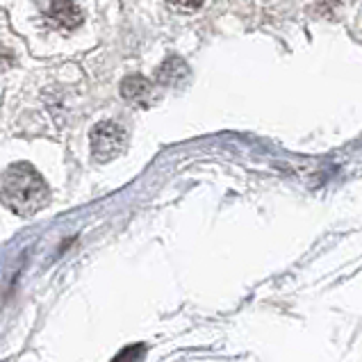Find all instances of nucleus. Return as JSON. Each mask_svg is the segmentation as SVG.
Masks as SVG:
<instances>
[{
    "instance_id": "1",
    "label": "nucleus",
    "mask_w": 362,
    "mask_h": 362,
    "mask_svg": "<svg viewBox=\"0 0 362 362\" xmlns=\"http://www.w3.org/2000/svg\"><path fill=\"white\" fill-rule=\"evenodd\" d=\"M50 189L35 167L28 162L12 164L0 178V201L18 216H33L46 208Z\"/></svg>"
},
{
    "instance_id": "2",
    "label": "nucleus",
    "mask_w": 362,
    "mask_h": 362,
    "mask_svg": "<svg viewBox=\"0 0 362 362\" xmlns=\"http://www.w3.org/2000/svg\"><path fill=\"white\" fill-rule=\"evenodd\" d=\"M89 139H91V153H94V158L98 162H107L123 153L128 134L115 121H100L98 126H94V130H91Z\"/></svg>"
},
{
    "instance_id": "3",
    "label": "nucleus",
    "mask_w": 362,
    "mask_h": 362,
    "mask_svg": "<svg viewBox=\"0 0 362 362\" xmlns=\"http://www.w3.org/2000/svg\"><path fill=\"white\" fill-rule=\"evenodd\" d=\"M82 12L76 3L71 0H50L48 9H46V23L53 25L55 30H62V33H69V30H76L78 25H82Z\"/></svg>"
},
{
    "instance_id": "4",
    "label": "nucleus",
    "mask_w": 362,
    "mask_h": 362,
    "mask_svg": "<svg viewBox=\"0 0 362 362\" xmlns=\"http://www.w3.org/2000/svg\"><path fill=\"white\" fill-rule=\"evenodd\" d=\"M121 96L130 103H137V105H148L153 98V85L141 76H130L123 80Z\"/></svg>"
},
{
    "instance_id": "5",
    "label": "nucleus",
    "mask_w": 362,
    "mask_h": 362,
    "mask_svg": "<svg viewBox=\"0 0 362 362\" xmlns=\"http://www.w3.org/2000/svg\"><path fill=\"white\" fill-rule=\"evenodd\" d=\"M185 78H187V64L178 57L167 59L158 71V80L162 85H180Z\"/></svg>"
},
{
    "instance_id": "6",
    "label": "nucleus",
    "mask_w": 362,
    "mask_h": 362,
    "mask_svg": "<svg viewBox=\"0 0 362 362\" xmlns=\"http://www.w3.org/2000/svg\"><path fill=\"white\" fill-rule=\"evenodd\" d=\"M144 356H146V346H144V344H132L128 349H123L112 362H141Z\"/></svg>"
},
{
    "instance_id": "7",
    "label": "nucleus",
    "mask_w": 362,
    "mask_h": 362,
    "mask_svg": "<svg viewBox=\"0 0 362 362\" xmlns=\"http://www.w3.org/2000/svg\"><path fill=\"white\" fill-rule=\"evenodd\" d=\"M173 7L178 9H185V12H196V9H201L205 0H169Z\"/></svg>"
},
{
    "instance_id": "8",
    "label": "nucleus",
    "mask_w": 362,
    "mask_h": 362,
    "mask_svg": "<svg viewBox=\"0 0 362 362\" xmlns=\"http://www.w3.org/2000/svg\"><path fill=\"white\" fill-rule=\"evenodd\" d=\"M317 3H319V9H322L324 14H330V12H335L337 7H342L344 0H317Z\"/></svg>"
}]
</instances>
